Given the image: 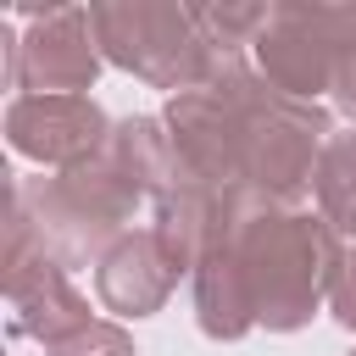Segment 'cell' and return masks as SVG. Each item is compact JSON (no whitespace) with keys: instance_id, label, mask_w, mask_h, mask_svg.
<instances>
[{"instance_id":"6da1fadb","label":"cell","mask_w":356,"mask_h":356,"mask_svg":"<svg viewBox=\"0 0 356 356\" xmlns=\"http://www.w3.org/2000/svg\"><path fill=\"white\" fill-rule=\"evenodd\" d=\"M256 295V323L273 334H295L317 317V306L334 289L345 239L328 228L323 211L278 206L261 189H228L222 195V239Z\"/></svg>"},{"instance_id":"7a4b0ae2","label":"cell","mask_w":356,"mask_h":356,"mask_svg":"<svg viewBox=\"0 0 356 356\" xmlns=\"http://www.w3.org/2000/svg\"><path fill=\"white\" fill-rule=\"evenodd\" d=\"M11 206H22L33 239L72 273V267H100V256L128 234V222L145 206V195L100 150L95 161H78L67 172L17 184V200Z\"/></svg>"},{"instance_id":"3957f363","label":"cell","mask_w":356,"mask_h":356,"mask_svg":"<svg viewBox=\"0 0 356 356\" xmlns=\"http://www.w3.org/2000/svg\"><path fill=\"white\" fill-rule=\"evenodd\" d=\"M100 50L111 67L145 78L150 89H200L211 67V39L200 33L195 6L178 0H100L89 6Z\"/></svg>"},{"instance_id":"277c9868","label":"cell","mask_w":356,"mask_h":356,"mask_svg":"<svg viewBox=\"0 0 356 356\" xmlns=\"http://www.w3.org/2000/svg\"><path fill=\"white\" fill-rule=\"evenodd\" d=\"M350 44H356V6L284 0L267 11V28L256 33L250 61L278 95L317 106V95H334V78Z\"/></svg>"},{"instance_id":"5b68a950","label":"cell","mask_w":356,"mask_h":356,"mask_svg":"<svg viewBox=\"0 0 356 356\" xmlns=\"http://www.w3.org/2000/svg\"><path fill=\"white\" fill-rule=\"evenodd\" d=\"M17 17H28L33 28H6V83L17 95H89L106 67L89 6H22Z\"/></svg>"},{"instance_id":"8992f818","label":"cell","mask_w":356,"mask_h":356,"mask_svg":"<svg viewBox=\"0 0 356 356\" xmlns=\"http://www.w3.org/2000/svg\"><path fill=\"white\" fill-rule=\"evenodd\" d=\"M6 306H11V334L39 339L44 350L95 323L67 267L33 239L22 206H11V228H6Z\"/></svg>"},{"instance_id":"52a82bcc","label":"cell","mask_w":356,"mask_h":356,"mask_svg":"<svg viewBox=\"0 0 356 356\" xmlns=\"http://www.w3.org/2000/svg\"><path fill=\"white\" fill-rule=\"evenodd\" d=\"M6 139H11L17 156L67 172V167L95 161L106 150L111 122H106V111L89 95H11Z\"/></svg>"},{"instance_id":"ba28073f","label":"cell","mask_w":356,"mask_h":356,"mask_svg":"<svg viewBox=\"0 0 356 356\" xmlns=\"http://www.w3.org/2000/svg\"><path fill=\"white\" fill-rule=\"evenodd\" d=\"M167 134H172V150L184 161L189 178L211 184L217 195L228 189H245V134H239V111L217 95V89H184L167 100L161 111Z\"/></svg>"},{"instance_id":"9c48e42d","label":"cell","mask_w":356,"mask_h":356,"mask_svg":"<svg viewBox=\"0 0 356 356\" xmlns=\"http://www.w3.org/2000/svg\"><path fill=\"white\" fill-rule=\"evenodd\" d=\"M172 284H178V273H172V261L161 256V245H156L150 228H139V234L128 228V234L100 256V267H95V295H100V306L117 312V317H156V312L167 306Z\"/></svg>"},{"instance_id":"30bf717a","label":"cell","mask_w":356,"mask_h":356,"mask_svg":"<svg viewBox=\"0 0 356 356\" xmlns=\"http://www.w3.org/2000/svg\"><path fill=\"white\" fill-rule=\"evenodd\" d=\"M150 234H156V245H161V256L172 261V273L184 278H195V267L217 250V239H222V195L211 189V184H200V178H178L161 200H156V211H150Z\"/></svg>"},{"instance_id":"8fae6325","label":"cell","mask_w":356,"mask_h":356,"mask_svg":"<svg viewBox=\"0 0 356 356\" xmlns=\"http://www.w3.org/2000/svg\"><path fill=\"white\" fill-rule=\"evenodd\" d=\"M195 323H200L206 339H245L250 328H261L250 278H245V267L228 245H217L195 267Z\"/></svg>"},{"instance_id":"7c38bea8","label":"cell","mask_w":356,"mask_h":356,"mask_svg":"<svg viewBox=\"0 0 356 356\" xmlns=\"http://www.w3.org/2000/svg\"><path fill=\"white\" fill-rule=\"evenodd\" d=\"M106 156L117 161V172H122L150 206L184 178V161H178V150H172V134H167L161 117H128V122H117L111 139H106Z\"/></svg>"},{"instance_id":"4fadbf2b","label":"cell","mask_w":356,"mask_h":356,"mask_svg":"<svg viewBox=\"0 0 356 356\" xmlns=\"http://www.w3.org/2000/svg\"><path fill=\"white\" fill-rule=\"evenodd\" d=\"M312 195H317V211L328 217V228L350 245L356 239V128L350 134H334L323 145Z\"/></svg>"},{"instance_id":"5bb4252c","label":"cell","mask_w":356,"mask_h":356,"mask_svg":"<svg viewBox=\"0 0 356 356\" xmlns=\"http://www.w3.org/2000/svg\"><path fill=\"white\" fill-rule=\"evenodd\" d=\"M50 356H134V339H128V328L95 317L89 328H78V334H67L61 345H50Z\"/></svg>"},{"instance_id":"9a60e30c","label":"cell","mask_w":356,"mask_h":356,"mask_svg":"<svg viewBox=\"0 0 356 356\" xmlns=\"http://www.w3.org/2000/svg\"><path fill=\"white\" fill-rule=\"evenodd\" d=\"M328 306H334V317L356 334V239H350V245H345V256H339V273H334Z\"/></svg>"},{"instance_id":"2e32d148","label":"cell","mask_w":356,"mask_h":356,"mask_svg":"<svg viewBox=\"0 0 356 356\" xmlns=\"http://www.w3.org/2000/svg\"><path fill=\"white\" fill-rule=\"evenodd\" d=\"M334 106L356 122V44L345 50V61H339V78H334Z\"/></svg>"},{"instance_id":"e0dca14e","label":"cell","mask_w":356,"mask_h":356,"mask_svg":"<svg viewBox=\"0 0 356 356\" xmlns=\"http://www.w3.org/2000/svg\"><path fill=\"white\" fill-rule=\"evenodd\" d=\"M350 356H356V350H350Z\"/></svg>"}]
</instances>
